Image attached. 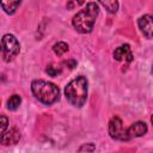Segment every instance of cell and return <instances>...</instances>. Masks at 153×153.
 Masks as SVG:
<instances>
[{"mask_svg": "<svg viewBox=\"0 0 153 153\" xmlns=\"http://www.w3.org/2000/svg\"><path fill=\"white\" fill-rule=\"evenodd\" d=\"M99 13V7L96 2H88L85 8L80 10L72 20L74 29L79 33H88L92 31L96 19Z\"/></svg>", "mask_w": 153, "mask_h": 153, "instance_id": "6da1fadb", "label": "cell"}, {"mask_svg": "<svg viewBox=\"0 0 153 153\" xmlns=\"http://www.w3.org/2000/svg\"><path fill=\"white\" fill-rule=\"evenodd\" d=\"M65 96L71 105L81 108L87 98V79L79 75L71 80L65 87Z\"/></svg>", "mask_w": 153, "mask_h": 153, "instance_id": "7a4b0ae2", "label": "cell"}, {"mask_svg": "<svg viewBox=\"0 0 153 153\" xmlns=\"http://www.w3.org/2000/svg\"><path fill=\"white\" fill-rule=\"evenodd\" d=\"M31 91L33 96L45 105H51L60 98L59 87L45 80H33L31 82Z\"/></svg>", "mask_w": 153, "mask_h": 153, "instance_id": "3957f363", "label": "cell"}, {"mask_svg": "<svg viewBox=\"0 0 153 153\" xmlns=\"http://www.w3.org/2000/svg\"><path fill=\"white\" fill-rule=\"evenodd\" d=\"M20 51V45L18 39L11 35L6 33L1 38V56L5 62L12 61Z\"/></svg>", "mask_w": 153, "mask_h": 153, "instance_id": "277c9868", "label": "cell"}, {"mask_svg": "<svg viewBox=\"0 0 153 153\" xmlns=\"http://www.w3.org/2000/svg\"><path fill=\"white\" fill-rule=\"evenodd\" d=\"M109 134L114 140H121V141H128L127 129L123 128L122 120L117 116H114L109 122Z\"/></svg>", "mask_w": 153, "mask_h": 153, "instance_id": "5b68a950", "label": "cell"}, {"mask_svg": "<svg viewBox=\"0 0 153 153\" xmlns=\"http://www.w3.org/2000/svg\"><path fill=\"white\" fill-rule=\"evenodd\" d=\"M137 25L145 37L153 38V16L145 14L140 17L137 20Z\"/></svg>", "mask_w": 153, "mask_h": 153, "instance_id": "8992f818", "label": "cell"}, {"mask_svg": "<svg viewBox=\"0 0 153 153\" xmlns=\"http://www.w3.org/2000/svg\"><path fill=\"white\" fill-rule=\"evenodd\" d=\"M20 139V131L17 128H12L10 130H6L4 134L0 135V142L4 146L7 145H14Z\"/></svg>", "mask_w": 153, "mask_h": 153, "instance_id": "52a82bcc", "label": "cell"}, {"mask_svg": "<svg viewBox=\"0 0 153 153\" xmlns=\"http://www.w3.org/2000/svg\"><path fill=\"white\" fill-rule=\"evenodd\" d=\"M147 133V126L145 122L137 121L135 123H133L128 129H127V135L128 139H133V137H140L142 135H145Z\"/></svg>", "mask_w": 153, "mask_h": 153, "instance_id": "ba28073f", "label": "cell"}, {"mask_svg": "<svg viewBox=\"0 0 153 153\" xmlns=\"http://www.w3.org/2000/svg\"><path fill=\"white\" fill-rule=\"evenodd\" d=\"M114 59L116 61H123L124 60L127 62H130L133 60V54H131L129 44H122L118 48H116L114 51Z\"/></svg>", "mask_w": 153, "mask_h": 153, "instance_id": "9c48e42d", "label": "cell"}, {"mask_svg": "<svg viewBox=\"0 0 153 153\" xmlns=\"http://www.w3.org/2000/svg\"><path fill=\"white\" fill-rule=\"evenodd\" d=\"M22 0H1V7L7 14H13L19 7Z\"/></svg>", "mask_w": 153, "mask_h": 153, "instance_id": "30bf717a", "label": "cell"}, {"mask_svg": "<svg viewBox=\"0 0 153 153\" xmlns=\"http://www.w3.org/2000/svg\"><path fill=\"white\" fill-rule=\"evenodd\" d=\"M98 1L110 13H116L118 10V0H98Z\"/></svg>", "mask_w": 153, "mask_h": 153, "instance_id": "8fae6325", "label": "cell"}, {"mask_svg": "<svg viewBox=\"0 0 153 153\" xmlns=\"http://www.w3.org/2000/svg\"><path fill=\"white\" fill-rule=\"evenodd\" d=\"M20 104H22V97L19 94H13L7 100V109L14 111V110H17L19 108Z\"/></svg>", "mask_w": 153, "mask_h": 153, "instance_id": "7c38bea8", "label": "cell"}, {"mask_svg": "<svg viewBox=\"0 0 153 153\" xmlns=\"http://www.w3.org/2000/svg\"><path fill=\"white\" fill-rule=\"evenodd\" d=\"M53 50L57 56H61L66 51H68V44L66 42H57L53 45Z\"/></svg>", "mask_w": 153, "mask_h": 153, "instance_id": "4fadbf2b", "label": "cell"}, {"mask_svg": "<svg viewBox=\"0 0 153 153\" xmlns=\"http://www.w3.org/2000/svg\"><path fill=\"white\" fill-rule=\"evenodd\" d=\"M45 72H47V73H48V75H50V76H56V75H59V74L61 73V68H59L57 66L50 65V66H48V67H47Z\"/></svg>", "mask_w": 153, "mask_h": 153, "instance_id": "5bb4252c", "label": "cell"}, {"mask_svg": "<svg viewBox=\"0 0 153 153\" xmlns=\"http://www.w3.org/2000/svg\"><path fill=\"white\" fill-rule=\"evenodd\" d=\"M96 149V146L93 143H84L78 148V152H93Z\"/></svg>", "mask_w": 153, "mask_h": 153, "instance_id": "9a60e30c", "label": "cell"}, {"mask_svg": "<svg viewBox=\"0 0 153 153\" xmlns=\"http://www.w3.org/2000/svg\"><path fill=\"white\" fill-rule=\"evenodd\" d=\"M7 127H8V120H7L6 116L2 115V116L0 117V131H1V134H4V133L6 131Z\"/></svg>", "mask_w": 153, "mask_h": 153, "instance_id": "2e32d148", "label": "cell"}, {"mask_svg": "<svg viewBox=\"0 0 153 153\" xmlns=\"http://www.w3.org/2000/svg\"><path fill=\"white\" fill-rule=\"evenodd\" d=\"M65 65L68 67V68H74L75 66H76V61L75 60H67V61H65Z\"/></svg>", "mask_w": 153, "mask_h": 153, "instance_id": "e0dca14e", "label": "cell"}, {"mask_svg": "<svg viewBox=\"0 0 153 153\" xmlns=\"http://www.w3.org/2000/svg\"><path fill=\"white\" fill-rule=\"evenodd\" d=\"M75 1H76L78 5H82V4L85 2V0H75Z\"/></svg>", "mask_w": 153, "mask_h": 153, "instance_id": "ac0fdd59", "label": "cell"}, {"mask_svg": "<svg viewBox=\"0 0 153 153\" xmlns=\"http://www.w3.org/2000/svg\"><path fill=\"white\" fill-rule=\"evenodd\" d=\"M151 122H152V124H153V115H152V117H151Z\"/></svg>", "mask_w": 153, "mask_h": 153, "instance_id": "d6986e66", "label": "cell"}, {"mask_svg": "<svg viewBox=\"0 0 153 153\" xmlns=\"http://www.w3.org/2000/svg\"><path fill=\"white\" fill-rule=\"evenodd\" d=\"M152 72H153V68H152Z\"/></svg>", "mask_w": 153, "mask_h": 153, "instance_id": "ffe728a7", "label": "cell"}]
</instances>
